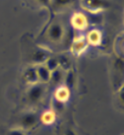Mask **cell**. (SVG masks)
Returning a JSON list of instances; mask_svg holds the SVG:
<instances>
[{
    "label": "cell",
    "instance_id": "cell-1",
    "mask_svg": "<svg viewBox=\"0 0 124 135\" xmlns=\"http://www.w3.org/2000/svg\"><path fill=\"white\" fill-rule=\"evenodd\" d=\"M65 35V29L63 25L58 21H53L46 30V37L49 41L53 44H59L62 41Z\"/></svg>",
    "mask_w": 124,
    "mask_h": 135
},
{
    "label": "cell",
    "instance_id": "cell-2",
    "mask_svg": "<svg viewBox=\"0 0 124 135\" xmlns=\"http://www.w3.org/2000/svg\"><path fill=\"white\" fill-rule=\"evenodd\" d=\"M80 4L84 10L93 14L106 10L110 6L109 0H80Z\"/></svg>",
    "mask_w": 124,
    "mask_h": 135
},
{
    "label": "cell",
    "instance_id": "cell-3",
    "mask_svg": "<svg viewBox=\"0 0 124 135\" xmlns=\"http://www.w3.org/2000/svg\"><path fill=\"white\" fill-rule=\"evenodd\" d=\"M45 94V87L41 83H36L30 87V89L27 92V98L30 103L36 104L41 101Z\"/></svg>",
    "mask_w": 124,
    "mask_h": 135
},
{
    "label": "cell",
    "instance_id": "cell-4",
    "mask_svg": "<svg viewBox=\"0 0 124 135\" xmlns=\"http://www.w3.org/2000/svg\"><path fill=\"white\" fill-rule=\"evenodd\" d=\"M71 25L74 27V29L78 31H84L86 29L88 25H89V22H88V19L87 17L83 13L81 12H77V13H74L71 17Z\"/></svg>",
    "mask_w": 124,
    "mask_h": 135
},
{
    "label": "cell",
    "instance_id": "cell-5",
    "mask_svg": "<svg viewBox=\"0 0 124 135\" xmlns=\"http://www.w3.org/2000/svg\"><path fill=\"white\" fill-rule=\"evenodd\" d=\"M39 117H38V113H34V112H30V113H25L21 118V126L23 128H32L34 127L38 121Z\"/></svg>",
    "mask_w": 124,
    "mask_h": 135
},
{
    "label": "cell",
    "instance_id": "cell-6",
    "mask_svg": "<svg viewBox=\"0 0 124 135\" xmlns=\"http://www.w3.org/2000/svg\"><path fill=\"white\" fill-rule=\"evenodd\" d=\"M74 3V0H50V12L58 13L64 11Z\"/></svg>",
    "mask_w": 124,
    "mask_h": 135
},
{
    "label": "cell",
    "instance_id": "cell-7",
    "mask_svg": "<svg viewBox=\"0 0 124 135\" xmlns=\"http://www.w3.org/2000/svg\"><path fill=\"white\" fill-rule=\"evenodd\" d=\"M87 46H88V42L86 41V38L85 37H82L80 36L78 38H76L74 41H73V44H72V52L76 54V55H80L82 52H84L86 50Z\"/></svg>",
    "mask_w": 124,
    "mask_h": 135
},
{
    "label": "cell",
    "instance_id": "cell-8",
    "mask_svg": "<svg viewBox=\"0 0 124 135\" xmlns=\"http://www.w3.org/2000/svg\"><path fill=\"white\" fill-rule=\"evenodd\" d=\"M36 68H37V73H38V82L41 83V84L48 83L50 81L51 72L46 68V66L44 64H39V65H37Z\"/></svg>",
    "mask_w": 124,
    "mask_h": 135
},
{
    "label": "cell",
    "instance_id": "cell-9",
    "mask_svg": "<svg viewBox=\"0 0 124 135\" xmlns=\"http://www.w3.org/2000/svg\"><path fill=\"white\" fill-rule=\"evenodd\" d=\"M86 41L88 44L92 45H98L102 42V34L98 30L91 31L89 34L87 35Z\"/></svg>",
    "mask_w": 124,
    "mask_h": 135
},
{
    "label": "cell",
    "instance_id": "cell-10",
    "mask_svg": "<svg viewBox=\"0 0 124 135\" xmlns=\"http://www.w3.org/2000/svg\"><path fill=\"white\" fill-rule=\"evenodd\" d=\"M54 96H55V99H56V101L58 103L63 104V103H65L69 99L70 92H69V89L66 86H62L57 89Z\"/></svg>",
    "mask_w": 124,
    "mask_h": 135
},
{
    "label": "cell",
    "instance_id": "cell-11",
    "mask_svg": "<svg viewBox=\"0 0 124 135\" xmlns=\"http://www.w3.org/2000/svg\"><path fill=\"white\" fill-rule=\"evenodd\" d=\"M24 78L28 83L30 84H36V83H38V73H37V68L32 66V67H29L27 69L25 73H24Z\"/></svg>",
    "mask_w": 124,
    "mask_h": 135
},
{
    "label": "cell",
    "instance_id": "cell-12",
    "mask_svg": "<svg viewBox=\"0 0 124 135\" xmlns=\"http://www.w3.org/2000/svg\"><path fill=\"white\" fill-rule=\"evenodd\" d=\"M55 118H56V115H55V113L53 110H46L44 113L41 114V116L39 117V119L42 123L46 124V125H49V124L53 123L55 121Z\"/></svg>",
    "mask_w": 124,
    "mask_h": 135
},
{
    "label": "cell",
    "instance_id": "cell-13",
    "mask_svg": "<svg viewBox=\"0 0 124 135\" xmlns=\"http://www.w3.org/2000/svg\"><path fill=\"white\" fill-rule=\"evenodd\" d=\"M48 57V54L45 52L44 50L39 49L38 51H36V53L34 54L33 60H34V63H38V65H39V64H44V62Z\"/></svg>",
    "mask_w": 124,
    "mask_h": 135
},
{
    "label": "cell",
    "instance_id": "cell-14",
    "mask_svg": "<svg viewBox=\"0 0 124 135\" xmlns=\"http://www.w3.org/2000/svg\"><path fill=\"white\" fill-rule=\"evenodd\" d=\"M44 65L46 66V68L48 69L49 71L52 72L54 70H56L57 68H59V60L55 58V57L49 56L44 62Z\"/></svg>",
    "mask_w": 124,
    "mask_h": 135
},
{
    "label": "cell",
    "instance_id": "cell-15",
    "mask_svg": "<svg viewBox=\"0 0 124 135\" xmlns=\"http://www.w3.org/2000/svg\"><path fill=\"white\" fill-rule=\"evenodd\" d=\"M63 78V73H62V69L57 68L56 70L51 72V75H50V81L49 82L53 83H59Z\"/></svg>",
    "mask_w": 124,
    "mask_h": 135
},
{
    "label": "cell",
    "instance_id": "cell-16",
    "mask_svg": "<svg viewBox=\"0 0 124 135\" xmlns=\"http://www.w3.org/2000/svg\"><path fill=\"white\" fill-rule=\"evenodd\" d=\"M74 76H73V73H72L71 71H69V73H68L67 75H66V78H65V82H66V87L67 88H69V87L71 86L72 84H73V82H74Z\"/></svg>",
    "mask_w": 124,
    "mask_h": 135
},
{
    "label": "cell",
    "instance_id": "cell-17",
    "mask_svg": "<svg viewBox=\"0 0 124 135\" xmlns=\"http://www.w3.org/2000/svg\"><path fill=\"white\" fill-rule=\"evenodd\" d=\"M38 4H39L41 7L49 10L50 9V0H34Z\"/></svg>",
    "mask_w": 124,
    "mask_h": 135
},
{
    "label": "cell",
    "instance_id": "cell-18",
    "mask_svg": "<svg viewBox=\"0 0 124 135\" xmlns=\"http://www.w3.org/2000/svg\"><path fill=\"white\" fill-rule=\"evenodd\" d=\"M7 135H26L25 132L23 129L21 128H14V129H11L10 131L8 132Z\"/></svg>",
    "mask_w": 124,
    "mask_h": 135
},
{
    "label": "cell",
    "instance_id": "cell-19",
    "mask_svg": "<svg viewBox=\"0 0 124 135\" xmlns=\"http://www.w3.org/2000/svg\"><path fill=\"white\" fill-rule=\"evenodd\" d=\"M65 135H77V134H76V132L73 131L72 129H68V130H66V132H65Z\"/></svg>",
    "mask_w": 124,
    "mask_h": 135
}]
</instances>
